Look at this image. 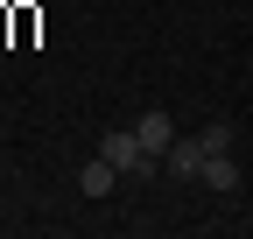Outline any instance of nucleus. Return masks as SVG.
Wrapping results in <instances>:
<instances>
[{
  "label": "nucleus",
  "instance_id": "1",
  "mask_svg": "<svg viewBox=\"0 0 253 239\" xmlns=\"http://www.w3.org/2000/svg\"><path fill=\"white\" fill-rule=\"evenodd\" d=\"M99 155H106L120 176H155V169H162V162L141 148V134H134V127H106V134H99Z\"/></svg>",
  "mask_w": 253,
  "mask_h": 239
},
{
  "label": "nucleus",
  "instance_id": "2",
  "mask_svg": "<svg viewBox=\"0 0 253 239\" xmlns=\"http://www.w3.org/2000/svg\"><path fill=\"white\" fill-rule=\"evenodd\" d=\"M204 155H211L204 134H176V141H169V155H162V169L183 176V183H197V176H204Z\"/></svg>",
  "mask_w": 253,
  "mask_h": 239
},
{
  "label": "nucleus",
  "instance_id": "3",
  "mask_svg": "<svg viewBox=\"0 0 253 239\" xmlns=\"http://www.w3.org/2000/svg\"><path fill=\"white\" fill-rule=\"evenodd\" d=\"M134 134H141V148H148V155L162 162V155H169V141H176V120H169L162 106H148V113L134 120Z\"/></svg>",
  "mask_w": 253,
  "mask_h": 239
},
{
  "label": "nucleus",
  "instance_id": "4",
  "mask_svg": "<svg viewBox=\"0 0 253 239\" xmlns=\"http://www.w3.org/2000/svg\"><path fill=\"white\" fill-rule=\"evenodd\" d=\"M197 183H211L218 197H232V190H239V162H232V148H218V155H204V176H197Z\"/></svg>",
  "mask_w": 253,
  "mask_h": 239
},
{
  "label": "nucleus",
  "instance_id": "5",
  "mask_svg": "<svg viewBox=\"0 0 253 239\" xmlns=\"http://www.w3.org/2000/svg\"><path fill=\"white\" fill-rule=\"evenodd\" d=\"M113 183H120V169H113L106 155H99V162H84V169H78V190H84V197H106Z\"/></svg>",
  "mask_w": 253,
  "mask_h": 239
},
{
  "label": "nucleus",
  "instance_id": "6",
  "mask_svg": "<svg viewBox=\"0 0 253 239\" xmlns=\"http://www.w3.org/2000/svg\"><path fill=\"white\" fill-rule=\"evenodd\" d=\"M204 148L218 155V148H232V120H204Z\"/></svg>",
  "mask_w": 253,
  "mask_h": 239
}]
</instances>
